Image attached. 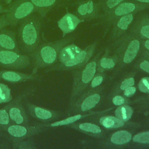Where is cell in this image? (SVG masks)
<instances>
[{"label": "cell", "mask_w": 149, "mask_h": 149, "mask_svg": "<svg viewBox=\"0 0 149 149\" xmlns=\"http://www.w3.org/2000/svg\"><path fill=\"white\" fill-rule=\"evenodd\" d=\"M44 17L37 12L30 15L19 23L17 40L22 54L29 55L38 47L41 26Z\"/></svg>", "instance_id": "1"}, {"label": "cell", "mask_w": 149, "mask_h": 149, "mask_svg": "<svg viewBox=\"0 0 149 149\" xmlns=\"http://www.w3.org/2000/svg\"><path fill=\"white\" fill-rule=\"evenodd\" d=\"M73 39V37H69L55 41L46 42L38 45L33 52L28 55L33 66L32 72L37 73L39 69L49 68L54 65L58 60L61 48Z\"/></svg>", "instance_id": "2"}, {"label": "cell", "mask_w": 149, "mask_h": 149, "mask_svg": "<svg viewBox=\"0 0 149 149\" xmlns=\"http://www.w3.org/2000/svg\"><path fill=\"white\" fill-rule=\"evenodd\" d=\"M141 40L129 31L113 42V49L118 57V69L128 66L134 61L141 49Z\"/></svg>", "instance_id": "3"}, {"label": "cell", "mask_w": 149, "mask_h": 149, "mask_svg": "<svg viewBox=\"0 0 149 149\" xmlns=\"http://www.w3.org/2000/svg\"><path fill=\"white\" fill-rule=\"evenodd\" d=\"M101 52L97 54L85 65L77 69L73 74L72 91L69 104L71 105L74 101L86 91L97 72L98 61Z\"/></svg>", "instance_id": "4"}, {"label": "cell", "mask_w": 149, "mask_h": 149, "mask_svg": "<svg viewBox=\"0 0 149 149\" xmlns=\"http://www.w3.org/2000/svg\"><path fill=\"white\" fill-rule=\"evenodd\" d=\"M33 88L24 90L12 101H10L4 107L12 124L29 125V118L25 105V101L30 94L33 93Z\"/></svg>", "instance_id": "5"}, {"label": "cell", "mask_w": 149, "mask_h": 149, "mask_svg": "<svg viewBox=\"0 0 149 149\" xmlns=\"http://www.w3.org/2000/svg\"><path fill=\"white\" fill-rule=\"evenodd\" d=\"M104 89V86L102 85L94 88H87L69 106V114L84 113L95 107L101 99Z\"/></svg>", "instance_id": "6"}, {"label": "cell", "mask_w": 149, "mask_h": 149, "mask_svg": "<svg viewBox=\"0 0 149 149\" xmlns=\"http://www.w3.org/2000/svg\"><path fill=\"white\" fill-rule=\"evenodd\" d=\"M97 45V41L93 42L91 44L82 49L75 57L65 63H59L47 68L44 72L45 73L52 71H65L79 69L85 65L91 59Z\"/></svg>", "instance_id": "7"}, {"label": "cell", "mask_w": 149, "mask_h": 149, "mask_svg": "<svg viewBox=\"0 0 149 149\" xmlns=\"http://www.w3.org/2000/svg\"><path fill=\"white\" fill-rule=\"evenodd\" d=\"M6 13L9 26L15 27L30 15L38 12L37 9L29 0H15L8 6Z\"/></svg>", "instance_id": "8"}, {"label": "cell", "mask_w": 149, "mask_h": 149, "mask_svg": "<svg viewBox=\"0 0 149 149\" xmlns=\"http://www.w3.org/2000/svg\"><path fill=\"white\" fill-rule=\"evenodd\" d=\"M149 8V3H143L132 1L123 2L112 9L103 13L101 17L108 23H112L120 16L130 14L137 13Z\"/></svg>", "instance_id": "9"}, {"label": "cell", "mask_w": 149, "mask_h": 149, "mask_svg": "<svg viewBox=\"0 0 149 149\" xmlns=\"http://www.w3.org/2000/svg\"><path fill=\"white\" fill-rule=\"evenodd\" d=\"M47 128L42 123H37L34 126L10 124L2 127L1 130L6 132L13 141L33 137L46 130Z\"/></svg>", "instance_id": "10"}, {"label": "cell", "mask_w": 149, "mask_h": 149, "mask_svg": "<svg viewBox=\"0 0 149 149\" xmlns=\"http://www.w3.org/2000/svg\"><path fill=\"white\" fill-rule=\"evenodd\" d=\"M31 64V60L27 54L0 48V65L12 69H22Z\"/></svg>", "instance_id": "11"}, {"label": "cell", "mask_w": 149, "mask_h": 149, "mask_svg": "<svg viewBox=\"0 0 149 149\" xmlns=\"http://www.w3.org/2000/svg\"><path fill=\"white\" fill-rule=\"evenodd\" d=\"M25 105L28 113L37 120L42 123H49L58 120L62 117L60 111L46 109L31 103L28 98L25 101Z\"/></svg>", "instance_id": "12"}, {"label": "cell", "mask_w": 149, "mask_h": 149, "mask_svg": "<svg viewBox=\"0 0 149 149\" xmlns=\"http://www.w3.org/2000/svg\"><path fill=\"white\" fill-rule=\"evenodd\" d=\"M76 5H77L76 15L83 22L97 18L100 16V14H102L100 1L86 0L79 2Z\"/></svg>", "instance_id": "13"}, {"label": "cell", "mask_w": 149, "mask_h": 149, "mask_svg": "<svg viewBox=\"0 0 149 149\" xmlns=\"http://www.w3.org/2000/svg\"><path fill=\"white\" fill-rule=\"evenodd\" d=\"M133 133L130 130H117L104 139L102 144L110 148H122L127 145L132 140Z\"/></svg>", "instance_id": "14"}, {"label": "cell", "mask_w": 149, "mask_h": 149, "mask_svg": "<svg viewBox=\"0 0 149 149\" xmlns=\"http://www.w3.org/2000/svg\"><path fill=\"white\" fill-rule=\"evenodd\" d=\"M135 15V13H130L120 16L111 23L112 27L111 39L113 43L127 33V30L133 22Z\"/></svg>", "instance_id": "15"}, {"label": "cell", "mask_w": 149, "mask_h": 149, "mask_svg": "<svg viewBox=\"0 0 149 149\" xmlns=\"http://www.w3.org/2000/svg\"><path fill=\"white\" fill-rule=\"evenodd\" d=\"M87 136L98 139H104L107 136V130L91 122H74L68 126Z\"/></svg>", "instance_id": "16"}, {"label": "cell", "mask_w": 149, "mask_h": 149, "mask_svg": "<svg viewBox=\"0 0 149 149\" xmlns=\"http://www.w3.org/2000/svg\"><path fill=\"white\" fill-rule=\"evenodd\" d=\"M39 79L36 73H23L16 71L3 70L0 71V80H3L12 83H18L27 81H34Z\"/></svg>", "instance_id": "17"}, {"label": "cell", "mask_w": 149, "mask_h": 149, "mask_svg": "<svg viewBox=\"0 0 149 149\" xmlns=\"http://www.w3.org/2000/svg\"><path fill=\"white\" fill-rule=\"evenodd\" d=\"M98 123L106 130L119 129L122 127L125 128H137L140 125L135 122H124L115 116H103L98 119Z\"/></svg>", "instance_id": "18"}, {"label": "cell", "mask_w": 149, "mask_h": 149, "mask_svg": "<svg viewBox=\"0 0 149 149\" xmlns=\"http://www.w3.org/2000/svg\"><path fill=\"white\" fill-rule=\"evenodd\" d=\"M83 22L76 15L67 12L63 16L58 20L57 24L62 32V37H64L66 34L73 32Z\"/></svg>", "instance_id": "19"}, {"label": "cell", "mask_w": 149, "mask_h": 149, "mask_svg": "<svg viewBox=\"0 0 149 149\" xmlns=\"http://www.w3.org/2000/svg\"><path fill=\"white\" fill-rule=\"evenodd\" d=\"M0 48L21 53L16 34L13 30L6 27L0 30Z\"/></svg>", "instance_id": "20"}, {"label": "cell", "mask_w": 149, "mask_h": 149, "mask_svg": "<svg viewBox=\"0 0 149 149\" xmlns=\"http://www.w3.org/2000/svg\"><path fill=\"white\" fill-rule=\"evenodd\" d=\"M118 57L115 49L112 51L111 49H107L105 53L100 56L97 63V72H106L112 70L118 65Z\"/></svg>", "instance_id": "21"}, {"label": "cell", "mask_w": 149, "mask_h": 149, "mask_svg": "<svg viewBox=\"0 0 149 149\" xmlns=\"http://www.w3.org/2000/svg\"><path fill=\"white\" fill-rule=\"evenodd\" d=\"M129 32L141 40L149 39V15H144L137 20Z\"/></svg>", "instance_id": "22"}, {"label": "cell", "mask_w": 149, "mask_h": 149, "mask_svg": "<svg viewBox=\"0 0 149 149\" xmlns=\"http://www.w3.org/2000/svg\"><path fill=\"white\" fill-rule=\"evenodd\" d=\"M136 71V70L132 71V72L124 76L123 77L116 82L109 94V96L111 97L115 94H119L128 87L134 86L135 83L134 77Z\"/></svg>", "instance_id": "23"}, {"label": "cell", "mask_w": 149, "mask_h": 149, "mask_svg": "<svg viewBox=\"0 0 149 149\" xmlns=\"http://www.w3.org/2000/svg\"><path fill=\"white\" fill-rule=\"evenodd\" d=\"M101 112H91L87 113H78V114H74L72 116H70L67 118H65L62 120H56L55 122H53L51 123H42V125L45 126L46 127H58V126H68L69 125L76 122L81 119L86 118L88 116H91L94 114H98L101 113Z\"/></svg>", "instance_id": "24"}, {"label": "cell", "mask_w": 149, "mask_h": 149, "mask_svg": "<svg viewBox=\"0 0 149 149\" xmlns=\"http://www.w3.org/2000/svg\"><path fill=\"white\" fill-rule=\"evenodd\" d=\"M81 51V49L74 44L66 45L60 50L58 61L59 63H65L73 59Z\"/></svg>", "instance_id": "25"}, {"label": "cell", "mask_w": 149, "mask_h": 149, "mask_svg": "<svg viewBox=\"0 0 149 149\" xmlns=\"http://www.w3.org/2000/svg\"><path fill=\"white\" fill-rule=\"evenodd\" d=\"M39 13L45 17L48 12L59 4L61 0H29Z\"/></svg>", "instance_id": "26"}, {"label": "cell", "mask_w": 149, "mask_h": 149, "mask_svg": "<svg viewBox=\"0 0 149 149\" xmlns=\"http://www.w3.org/2000/svg\"><path fill=\"white\" fill-rule=\"evenodd\" d=\"M133 113V109L129 104L118 106L114 112L116 117L124 122L129 121L132 118Z\"/></svg>", "instance_id": "27"}, {"label": "cell", "mask_w": 149, "mask_h": 149, "mask_svg": "<svg viewBox=\"0 0 149 149\" xmlns=\"http://www.w3.org/2000/svg\"><path fill=\"white\" fill-rule=\"evenodd\" d=\"M28 137L19 141H12V148L14 149H36L35 141L31 138Z\"/></svg>", "instance_id": "28"}, {"label": "cell", "mask_w": 149, "mask_h": 149, "mask_svg": "<svg viewBox=\"0 0 149 149\" xmlns=\"http://www.w3.org/2000/svg\"><path fill=\"white\" fill-rule=\"evenodd\" d=\"M132 144L141 146H149V131L139 132L132 139Z\"/></svg>", "instance_id": "29"}, {"label": "cell", "mask_w": 149, "mask_h": 149, "mask_svg": "<svg viewBox=\"0 0 149 149\" xmlns=\"http://www.w3.org/2000/svg\"><path fill=\"white\" fill-rule=\"evenodd\" d=\"M12 100L10 89L3 83H0V104L8 103Z\"/></svg>", "instance_id": "30"}, {"label": "cell", "mask_w": 149, "mask_h": 149, "mask_svg": "<svg viewBox=\"0 0 149 149\" xmlns=\"http://www.w3.org/2000/svg\"><path fill=\"white\" fill-rule=\"evenodd\" d=\"M106 72H96L95 75L92 79L89 86L87 88H94L98 87L104 83V80L107 79Z\"/></svg>", "instance_id": "31"}, {"label": "cell", "mask_w": 149, "mask_h": 149, "mask_svg": "<svg viewBox=\"0 0 149 149\" xmlns=\"http://www.w3.org/2000/svg\"><path fill=\"white\" fill-rule=\"evenodd\" d=\"M129 0H101L100 1L102 14L118 5V4ZM101 14V15H102Z\"/></svg>", "instance_id": "32"}, {"label": "cell", "mask_w": 149, "mask_h": 149, "mask_svg": "<svg viewBox=\"0 0 149 149\" xmlns=\"http://www.w3.org/2000/svg\"><path fill=\"white\" fill-rule=\"evenodd\" d=\"M134 68L136 70H140L149 74V61L143 56L137 61Z\"/></svg>", "instance_id": "33"}, {"label": "cell", "mask_w": 149, "mask_h": 149, "mask_svg": "<svg viewBox=\"0 0 149 149\" xmlns=\"http://www.w3.org/2000/svg\"><path fill=\"white\" fill-rule=\"evenodd\" d=\"M112 103L115 106H120L123 104H129L130 103V100L123 96V95L115 94L111 96Z\"/></svg>", "instance_id": "34"}, {"label": "cell", "mask_w": 149, "mask_h": 149, "mask_svg": "<svg viewBox=\"0 0 149 149\" xmlns=\"http://www.w3.org/2000/svg\"><path fill=\"white\" fill-rule=\"evenodd\" d=\"M12 123L10 120L8 113L3 107L2 109H0V129Z\"/></svg>", "instance_id": "35"}, {"label": "cell", "mask_w": 149, "mask_h": 149, "mask_svg": "<svg viewBox=\"0 0 149 149\" xmlns=\"http://www.w3.org/2000/svg\"><path fill=\"white\" fill-rule=\"evenodd\" d=\"M137 87L143 93L149 94V77H144L139 81Z\"/></svg>", "instance_id": "36"}, {"label": "cell", "mask_w": 149, "mask_h": 149, "mask_svg": "<svg viewBox=\"0 0 149 149\" xmlns=\"http://www.w3.org/2000/svg\"><path fill=\"white\" fill-rule=\"evenodd\" d=\"M137 88L136 87L132 86L128 87L127 88H125L123 91H122V95L125 96L126 98H130L132 97L136 92Z\"/></svg>", "instance_id": "37"}, {"label": "cell", "mask_w": 149, "mask_h": 149, "mask_svg": "<svg viewBox=\"0 0 149 149\" xmlns=\"http://www.w3.org/2000/svg\"><path fill=\"white\" fill-rule=\"evenodd\" d=\"M8 26H9V23L6 17V13H5L0 16V30Z\"/></svg>", "instance_id": "38"}, {"label": "cell", "mask_w": 149, "mask_h": 149, "mask_svg": "<svg viewBox=\"0 0 149 149\" xmlns=\"http://www.w3.org/2000/svg\"><path fill=\"white\" fill-rule=\"evenodd\" d=\"M141 49L149 51V39L141 40Z\"/></svg>", "instance_id": "39"}, {"label": "cell", "mask_w": 149, "mask_h": 149, "mask_svg": "<svg viewBox=\"0 0 149 149\" xmlns=\"http://www.w3.org/2000/svg\"><path fill=\"white\" fill-rule=\"evenodd\" d=\"M9 11L8 6L5 7L4 5L0 1V15L1 14H5L8 13Z\"/></svg>", "instance_id": "40"}, {"label": "cell", "mask_w": 149, "mask_h": 149, "mask_svg": "<svg viewBox=\"0 0 149 149\" xmlns=\"http://www.w3.org/2000/svg\"><path fill=\"white\" fill-rule=\"evenodd\" d=\"M141 51V56L145 58L146 59L149 61V51L142 49Z\"/></svg>", "instance_id": "41"}, {"label": "cell", "mask_w": 149, "mask_h": 149, "mask_svg": "<svg viewBox=\"0 0 149 149\" xmlns=\"http://www.w3.org/2000/svg\"><path fill=\"white\" fill-rule=\"evenodd\" d=\"M129 1H132L143 3H149V0H129Z\"/></svg>", "instance_id": "42"}, {"label": "cell", "mask_w": 149, "mask_h": 149, "mask_svg": "<svg viewBox=\"0 0 149 149\" xmlns=\"http://www.w3.org/2000/svg\"><path fill=\"white\" fill-rule=\"evenodd\" d=\"M73 1H74V0H66V2H72Z\"/></svg>", "instance_id": "43"}, {"label": "cell", "mask_w": 149, "mask_h": 149, "mask_svg": "<svg viewBox=\"0 0 149 149\" xmlns=\"http://www.w3.org/2000/svg\"></svg>", "instance_id": "44"}]
</instances>
